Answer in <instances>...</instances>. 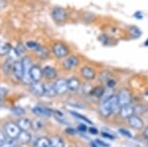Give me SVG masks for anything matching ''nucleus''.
<instances>
[{
    "label": "nucleus",
    "instance_id": "17",
    "mask_svg": "<svg viewBox=\"0 0 148 147\" xmlns=\"http://www.w3.org/2000/svg\"><path fill=\"white\" fill-rule=\"evenodd\" d=\"M67 85H68V90L69 91L75 92L77 90H79L81 83L80 80L77 77H71L67 80Z\"/></svg>",
    "mask_w": 148,
    "mask_h": 147
},
{
    "label": "nucleus",
    "instance_id": "32",
    "mask_svg": "<svg viewBox=\"0 0 148 147\" xmlns=\"http://www.w3.org/2000/svg\"><path fill=\"white\" fill-rule=\"evenodd\" d=\"M130 35L132 36V38H138L141 36V31L136 27H132L130 28Z\"/></svg>",
    "mask_w": 148,
    "mask_h": 147
},
{
    "label": "nucleus",
    "instance_id": "14",
    "mask_svg": "<svg viewBox=\"0 0 148 147\" xmlns=\"http://www.w3.org/2000/svg\"><path fill=\"white\" fill-rule=\"evenodd\" d=\"M81 76L84 78L85 80H88V81H91V80H94L96 78V71H95L94 68H92L91 66H83L81 68Z\"/></svg>",
    "mask_w": 148,
    "mask_h": 147
},
{
    "label": "nucleus",
    "instance_id": "24",
    "mask_svg": "<svg viewBox=\"0 0 148 147\" xmlns=\"http://www.w3.org/2000/svg\"><path fill=\"white\" fill-rule=\"evenodd\" d=\"M36 54H37L38 57L42 58V59H46L49 57V51H47V49H46V47L42 46H40V47L39 49H38L37 51H35Z\"/></svg>",
    "mask_w": 148,
    "mask_h": 147
},
{
    "label": "nucleus",
    "instance_id": "30",
    "mask_svg": "<svg viewBox=\"0 0 148 147\" xmlns=\"http://www.w3.org/2000/svg\"><path fill=\"white\" fill-rule=\"evenodd\" d=\"M42 126H44V124H42V122H40V120H34V122H32V127L35 130L42 129Z\"/></svg>",
    "mask_w": 148,
    "mask_h": 147
},
{
    "label": "nucleus",
    "instance_id": "5",
    "mask_svg": "<svg viewBox=\"0 0 148 147\" xmlns=\"http://www.w3.org/2000/svg\"><path fill=\"white\" fill-rule=\"evenodd\" d=\"M4 129H5V133L7 137L12 139H17L19 134L22 131L20 127H19V125L17 124H14V122H8V124H6L5 126H4Z\"/></svg>",
    "mask_w": 148,
    "mask_h": 147
},
{
    "label": "nucleus",
    "instance_id": "19",
    "mask_svg": "<svg viewBox=\"0 0 148 147\" xmlns=\"http://www.w3.org/2000/svg\"><path fill=\"white\" fill-rule=\"evenodd\" d=\"M31 139H32V136H31V134L29 133L27 130H22L21 133L19 134L17 140L20 142L21 144H28L29 142L31 141Z\"/></svg>",
    "mask_w": 148,
    "mask_h": 147
},
{
    "label": "nucleus",
    "instance_id": "1",
    "mask_svg": "<svg viewBox=\"0 0 148 147\" xmlns=\"http://www.w3.org/2000/svg\"><path fill=\"white\" fill-rule=\"evenodd\" d=\"M116 111H120V105H119L118 97L116 95H112L109 99L101 102L100 105V113L104 117H109L113 115Z\"/></svg>",
    "mask_w": 148,
    "mask_h": 147
},
{
    "label": "nucleus",
    "instance_id": "2",
    "mask_svg": "<svg viewBox=\"0 0 148 147\" xmlns=\"http://www.w3.org/2000/svg\"><path fill=\"white\" fill-rule=\"evenodd\" d=\"M51 49H52V53H53L54 56H56V58H59V59L67 57V56L69 55V53H70V51H69L68 46L61 42H54L51 46Z\"/></svg>",
    "mask_w": 148,
    "mask_h": 147
},
{
    "label": "nucleus",
    "instance_id": "38",
    "mask_svg": "<svg viewBox=\"0 0 148 147\" xmlns=\"http://www.w3.org/2000/svg\"><path fill=\"white\" fill-rule=\"evenodd\" d=\"M88 130H89V132H90V133H93V134H97L98 133V130L96 129H95V127H90V129H88Z\"/></svg>",
    "mask_w": 148,
    "mask_h": 147
},
{
    "label": "nucleus",
    "instance_id": "41",
    "mask_svg": "<svg viewBox=\"0 0 148 147\" xmlns=\"http://www.w3.org/2000/svg\"><path fill=\"white\" fill-rule=\"evenodd\" d=\"M143 136H144V138L146 139V140H148V126L144 129V131H143Z\"/></svg>",
    "mask_w": 148,
    "mask_h": 147
},
{
    "label": "nucleus",
    "instance_id": "36",
    "mask_svg": "<svg viewBox=\"0 0 148 147\" xmlns=\"http://www.w3.org/2000/svg\"><path fill=\"white\" fill-rule=\"evenodd\" d=\"M96 142H97L98 144H99L100 147H109L110 146L108 143H105V141L101 140V139H97Z\"/></svg>",
    "mask_w": 148,
    "mask_h": 147
},
{
    "label": "nucleus",
    "instance_id": "16",
    "mask_svg": "<svg viewBox=\"0 0 148 147\" xmlns=\"http://www.w3.org/2000/svg\"><path fill=\"white\" fill-rule=\"evenodd\" d=\"M42 76L49 80V81H51V80L56 79L57 77V71L52 66L47 65L42 68Z\"/></svg>",
    "mask_w": 148,
    "mask_h": 147
},
{
    "label": "nucleus",
    "instance_id": "34",
    "mask_svg": "<svg viewBox=\"0 0 148 147\" xmlns=\"http://www.w3.org/2000/svg\"><path fill=\"white\" fill-rule=\"evenodd\" d=\"M12 112H13L15 115L17 116H22L25 113V111H24L23 108H20V107H15V108L12 109Z\"/></svg>",
    "mask_w": 148,
    "mask_h": 147
},
{
    "label": "nucleus",
    "instance_id": "6",
    "mask_svg": "<svg viewBox=\"0 0 148 147\" xmlns=\"http://www.w3.org/2000/svg\"><path fill=\"white\" fill-rule=\"evenodd\" d=\"M119 101V105L121 107L130 105L131 104V93L130 90L127 89H121L120 92L116 95Z\"/></svg>",
    "mask_w": 148,
    "mask_h": 147
},
{
    "label": "nucleus",
    "instance_id": "33",
    "mask_svg": "<svg viewBox=\"0 0 148 147\" xmlns=\"http://www.w3.org/2000/svg\"><path fill=\"white\" fill-rule=\"evenodd\" d=\"M15 140H16V139H12V138H9V137H8V139H6L2 147H14L16 145Z\"/></svg>",
    "mask_w": 148,
    "mask_h": 147
},
{
    "label": "nucleus",
    "instance_id": "28",
    "mask_svg": "<svg viewBox=\"0 0 148 147\" xmlns=\"http://www.w3.org/2000/svg\"><path fill=\"white\" fill-rule=\"evenodd\" d=\"M8 55H9V58H10L11 60H13L14 62L19 60V58H20V55H19V53H17V51H16L15 47H11Z\"/></svg>",
    "mask_w": 148,
    "mask_h": 147
},
{
    "label": "nucleus",
    "instance_id": "39",
    "mask_svg": "<svg viewBox=\"0 0 148 147\" xmlns=\"http://www.w3.org/2000/svg\"><path fill=\"white\" fill-rule=\"evenodd\" d=\"M78 129L81 130V131H87V127H86L85 124H80L79 127H78Z\"/></svg>",
    "mask_w": 148,
    "mask_h": 147
},
{
    "label": "nucleus",
    "instance_id": "23",
    "mask_svg": "<svg viewBox=\"0 0 148 147\" xmlns=\"http://www.w3.org/2000/svg\"><path fill=\"white\" fill-rule=\"evenodd\" d=\"M35 147H51L49 139L47 138V137H40L36 141Z\"/></svg>",
    "mask_w": 148,
    "mask_h": 147
},
{
    "label": "nucleus",
    "instance_id": "35",
    "mask_svg": "<svg viewBox=\"0 0 148 147\" xmlns=\"http://www.w3.org/2000/svg\"><path fill=\"white\" fill-rule=\"evenodd\" d=\"M5 140H6L5 135H4V134L2 133L1 131H0V147L3 146V144H4V142H5Z\"/></svg>",
    "mask_w": 148,
    "mask_h": 147
},
{
    "label": "nucleus",
    "instance_id": "7",
    "mask_svg": "<svg viewBox=\"0 0 148 147\" xmlns=\"http://www.w3.org/2000/svg\"><path fill=\"white\" fill-rule=\"evenodd\" d=\"M78 64H79V58L74 54H71V55H68L67 57H65L62 63L63 68L66 71L73 70L74 68L77 67Z\"/></svg>",
    "mask_w": 148,
    "mask_h": 147
},
{
    "label": "nucleus",
    "instance_id": "20",
    "mask_svg": "<svg viewBox=\"0 0 148 147\" xmlns=\"http://www.w3.org/2000/svg\"><path fill=\"white\" fill-rule=\"evenodd\" d=\"M17 124L19 125L21 130H28L30 127H32V122L27 118H21L20 120H18Z\"/></svg>",
    "mask_w": 148,
    "mask_h": 147
},
{
    "label": "nucleus",
    "instance_id": "8",
    "mask_svg": "<svg viewBox=\"0 0 148 147\" xmlns=\"http://www.w3.org/2000/svg\"><path fill=\"white\" fill-rule=\"evenodd\" d=\"M30 91L32 92L35 96L37 97H42L45 96V84L40 81L32 82L30 85Z\"/></svg>",
    "mask_w": 148,
    "mask_h": 147
},
{
    "label": "nucleus",
    "instance_id": "22",
    "mask_svg": "<svg viewBox=\"0 0 148 147\" xmlns=\"http://www.w3.org/2000/svg\"><path fill=\"white\" fill-rule=\"evenodd\" d=\"M13 64H14V61L11 60L10 58H7L5 61L3 62L2 64V69H3L4 73L6 74H9V73L12 72V68H13Z\"/></svg>",
    "mask_w": 148,
    "mask_h": 147
},
{
    "label": "nucleus",
    "instance_id": "11",
    "mask_svg": "<svg viewBox=\"0 0 148 147\" xmlns=\"http://www.w3.org/2000/svg\"><path fill=\"white\" fill-rule=\"evenodd\" d=\"M33 113L39 118H49L52 115V111L42 106H36L32 109Z\"/></svg>",
    "mask_w": 148,
    "mask_h": 147
},
{
    "label": "nucleus",
    "instance_id": "10",
    "mask_svg": "<svg viewBox=\"0 0 148 147\" xmlns=\"http://www.w3.org/2000/svg\"><path fill=\"white\" fill-rule=\"evenodd\" d=\"M30 77L33 82L40 81L42 77V68L38 64H33L30 69Z\"/></svg>",
    "mask_w": 148,
    "mask_h": 147
},
{
    "label": "nucleus",
    "instance_id": "13",
    "mask_svg": "<svg viewBox=\"0 0 148 147\" xmlns=\"http://www.w3.org/2000/svg\"><path fill=\"white\" fill-rule=\"evenodd\" d=\"M128 120V124L130 126H131L132 129H141L144 126V122H143L142 118L137 115H132L131 117H130L127 118Z\"/></svg>",
    "mask_w": 148,
    "mask_h": 147
},
{
    "label": "nucleus",
    "instance_id": "4",
    "mask_svg": "<svg viewBox=\"0 0 148 147\" xmlns=\"http://www.w3.org/2000/svg\"><path fill=\"white\" fill-rule=\"evenodd\" d=\"M22 60V63H23V66H24V77H23V80L22 81L26 84H29L30 85L32 83V79L30 77V69L32 67V59H31L29 56H24V57L21 59Z\"/></svg>",
    "mask_w": 148,
    "mask_h": 147
},
{
    "label": "nucleus",
    "instance_id": "27",
    "mask_svg": "<svg viewBox=\"0 0 148 147\" xmlns=\"http://www.w3.org/2000/svg\"><path fill=\"white\" fill-rule=\"evenodd\" d=\"M26 47H27V49H30V51H37L40 47V44L35 41H29L26 42Z\"/></svg>",
    "mask_w": 148,
    "mask_h": 147
},
{
    "label": "nucleus",
    "instance_id": "21",
    "mask_svg": "<svg viewBox=\"0 0 148 147\" xmlns=\"http://www.w3.org/2000/svg\"><path fill=\"white\" fill-rule=\"evenodd\" d=\"M51 147H64V141L61 137L54 135L49 138Z\"/></svg>",
    "mask_w": 148,
    "mask_h": 147
},
{
    "label": "nucleus",
    "instance_id": "12",
    "mask_svg": "<svg viewBox=\"0 0 148 147\" xmlns=\"http://www.w3.org/2000/svg\"><path fill=\"white\" fill-rule=\"evenodd\" d=\"M12 73L14 74L16 79L22 81L24 77V66L22 63V60H17L14 62L13 68H12Z\"/></svg>",
    "mask_w": 148,
    "mask_h": 147
},
{
    "label": "nucleus",
    "instance_id": "31",
    "mask_svg": "<svg viewBox=\"0 0 148 147\" xmlns=\"http://www.w3.org/2000/svg\"><path fill=\"white\" fill-rule=\"evenodd\" d=\"M15 49H16V51H17V53H19V55H20V56L22 55V54L25 53L26 51H27V47L24 46L23 44H21V42L17 44V46H16Z\"/></svg>",
    "mask_w": 148,
    "mask_h": 147
},
{
    "label": "nucleus",
    "instance_id": "18",
    "mask_svg": "<svg viewBox=\"0 0 148 147\" xmlns=\"http://www.w3.org/2000/svg\"><path fill=\"white\" fill-rule=\"evenodd\" d=\"M56 87H54V83L47 82L45 84V96L47 97H54L56 96Z\"/></svg>",
    "mask_w": 148,
    "mask_h": 147
},
{
    "label": "nucleus",
    "instance_id": "29",
    "mask_svg": "<svg viewBox=\"0 0 148 147\" xmlns=\"http://www.w3.org/2000/svg\"><path fill=\"white\" fill-rule=\"evenodd\" d=\"M70 113L73 116V117H75V118H79V120H83V122H87V124H92V122H91V120H88V118H86V117H84V116L80 115V113H75V112H71Z\"/></svg>",
    "mask_w": 148,
    "mask_h": 147
},
{
    "label": "nucleus",
    "instance_id": "42",
    "mask_svg": "<svg viewBox=\"0 0 148 147\" xmlns=\"http://www.w3.org/2000/svg\"><path fill=\"white\" fill-rule=\"evenodd\" d=\"M91 146H92V147H100V146H99V144H98L96 141H94V142L92 141V142H91Z\"/></svg>",
    "mask_w": 148,
    "mask_h": 147
},
{
    "label": "nucleus",
    "instance_id": "15",
    "mask_svg": "<svg viewBox=\"0 0 148 147\" xmlns=\"http://www.w3.org/2000/svg\"><path fill=\"white\" fill-rule=\"evenodd\" d=\"M119 112H120V116L121 118H126L127 120L128 118L135 113V107H133L131 104L130 105L121 107Z\"/></svg>",
    "mask_w": 148,
    "mask_h": 147
},
{
    "label": "nucleus",
    "instance_id": "40",
    "mask_svg": "<svg viewBox=\"0 0 148 147\" xmlns=\"http://www.w3.org/2000/svg\"><path fill=\"white\" fill-rule=\"evenodd\" d=\"M102 135H103V136H105V137H108V138H110V139H114V136H112L111 134L107 133V132H105V131H103V132H102Z\"/></svg>",
    "mask_w": 148,
    "mask_h": 147
},
{
    "label": "nucleus",
    "instance_id": "26",
    "mask_svg": "<svg viewBox=\"0 0 148 147\" xmlns=\"http://www.w3.org/2000/svg\"><path fill=\"white\" fill-rule=\"evenodd\" d=\"M104 92H105V89L103 88L102 86H96V87H94V88L91 90L90 94H91L92 96H94V97L101 98V97L103 96V94H104Z\"/></svg>",
    "mask_w": 148,
    "mask_h": 147
},
{
    "label": "nucleus",
    "instance_id": "25",
    "mask_svg": "<svg viewBox=\"0 0 148 147\" xmlns=\"http://www.w3.org/2000/svg\"><path fill=\"white\" fill-rule=\"evenodd\" d=\"M11 46L8 42H0V56H4L9 53L11 49Z\"/></svg>",
    "mask_w": 148,
    "mask_h": 147
},
{
    "label": "nucleus",
    "instance_id": "37",
    "mask_svg": "<svg viewBox=\"0 0 148 147\" xmlns=\"http://www.w3.org/2000/svg\"><path fill=\"white\" fill-rule=\"evenodd\" d=\"M119 131L121 132V133H123V135H125V136H127V137H132V135L130 133V132L127 131V130H125V129H121Z\"/></svg>",
    "mask_w": 148,
    "mask_h": 147
},
{
    "label": "nucleus",
    "instance_id": "9",
    "mask_svg": "<svg viewBox=\"0 0 148 147\" xmlns=\"http://www.w3.org/2000/svg\"><path fill=\"white\" fill-rule=\"evenodd\" d=\"M54 87H56V91L57 95H62L66 94L69 91L68 90V85H67V80L61 78V79H57L54 82Z\"/></svg>",
    "mask_w": 148,
    "mask_h": 147
},
{
    "label": "nucleus",
    "instance_id": "3",
    "mask_svg": "<svg viewBox=\"0 0 148 147\" xmlns=\"http://www.w3.org/2000/svg\"><path fill=\"white\" fill-rule=\"evenodd\" d=\"M51 18L57 24H62L67 20V11L63 7H54L51 10Z\"/></svg>",
    "mask_w": 148,
    "mask_h": 147
}]
</instances>
